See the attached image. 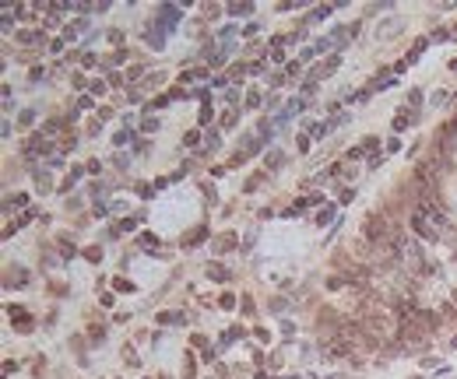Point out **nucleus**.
Instances as JSON below:
<instances>
[{
	"label": "nucleus",
	"mask_w": 457,
	"mask_h": 379,
	"mask_svg": "<svg viewBox=\"0 0 457 379\" xmlns=\"http://www.w3.org/2000/svg\"><path fill=\"white\" fill-rule=\"evenodd\" d=\"M141 130H144V133H155V130H158V119H155V116H148V119L141 123Z\"/></svg>",
	"instance_id": "6ab92c4d"
},
{
	"label": "nucleus",
	"mask_w": 457,
	"mask_h": 379,
	"mask_svg": "<svg viewBox=\"0 0 457 379\" xmlns=\"http://www.w3.org/2000/svg\"><path fill=\"white\" fill-rule=\"evenodd\" d=\"M254 4H229V14H250Z\"/></svg>",
	"instance_id": "dca6fc26"
},
{
	"label": "nucleus",
	"mask_w": 457,
	"mask_h": 379,
	"mask_svg": "<svg viewBox=\"0 0 457 379\" xmlns=\"http://www.w3.org/2000/svg\"><path fill=\"white\" fill-rule=\"evenodd\" d=\"M443 39H450V32H447V28H436V32L429 35V42H443Z\"/></svg>",
	"instance_id": "5701e85b"
},
{
	"label": "nucleus",
	"mask_w": 457,
	"mask_h": 379,
	"mask_svg": "<svg viewBox=\"0 0 457 379\" xmlns=\"http://www.w3.org/2000/svg\"><path fill=\"white\" fill-rule=\"evenodd\" d=\"M99 64V60H95V53H81V67L88 70V67H95Z\"/></svg>",
	"instance_id": "412c9836"
},
{
	"label": "nucleus",
	"mask_w": 457,
	"mask_h": 379,
	"mask_svg": "<svg viewBox=\"0 0 457 379\" xmlns=\"http://www.w3.org/2000/svg\"><path fill=\"white\" fill-rule=\"evenodd\" d=\"M257 105H260V92H250L246 95V109H257Z\"/></svg>",
	"instance_id": "4be33fe9"
},
{
	"label": "nucleus",
	"mask_w": 457,
	"mask_h": 379,
	"mask_svg": "<svg viewBox=\"0 0 457 379\" xmlns=\"http://www.w3.org/2000/svg\"><path fill=\"white\" fill-rule=\"evenodd\" d=\"M35 186L39 190H50L53 183H50V172H35Z\"/></svg>",
	"instance_id": "4468645a"
},
{
	"label": "nucleus",
	"mask_w": 457,
	"mask_h": 379,
	"mask_svg": "<svg viewBox=\"0 0 457 379\" xmlns=\"http://www.w3.org/2000/svg\"><path fill=\"white\" fill-rule=\"evenodd\" d=\"M127 56H130L127 49H116V53H113V60H109V64H123V60H127Z\"/></svg>",
	"instance_id": "c756f323"
},
{
	"label": "nucleus",
	"mask_w": 457,
	"mask_h": 379,
	"mask_svg": "<svg viewBox=\"0 0 457 379\" xmlns=\"http://www.w3.org/2000/svg\"><path fill=\"white\" fill-rule=\"evenodd\" d=\"M4 284H7V288H14V284H18V288H25V284H28V270H25V267H18V270L11 267V270H7V281H4Z\"/></svg>",
	"instance_id": "39448f33"
},
{
	"label": "nucleus",
	"mask_w": 457,
	"mask_h": 379,
	"mask_svg": "<svg viewBox=\"0 0 457 379\" xmlns=\"http://www.w3.org/2000/svg\"><path fill=\"white\" fill-rule=\"evenodd\" d=\"M137 242H141V246H144V249H158V239H155V235H141Z\"/></svg>",
	"instance_id": "a211bd4d"
},
{
	"label": "nucleus",
	"mask_w": 457,
	"mask_h": 379,
	"mask_svg": "<svg viewBox=\"0 0 457 379\" xmlns=\"http://www.w3.org/2000/svg\"><path fill=\"white\" fill-rule=\"evenodd\" d=\"M155 84H162V74H152V78L144 81V88H155Z\"/></svg>",
	"instance_id": "e433bc0d"
},
{
	"label": "nucleus",
	"mask_w": 457,
	"mask_h": 379,
	"mask_svg": "<svg viewBox=\"0 0 457 379\" xmlns=\"http://www.w3.org/2000/svg\"><path fill=\"white\" fill-rule=\"evenodd\" d=\"M218 306H222V309H232V306H236V295H229V292H225L222 298H218Z\"/></svg>",
	"instance_id": "393cba45"
},
{
	"label": "nucleus",
	"mask_w": 457,
	"mask_h": 379,
	"mask_svg": "<svg viewBox=\"0 0 457 379\" xmlns=\"http://www.w3.org/2000/svg\"><path fill=\"white\" fill-rule=\"evenodd\" d=\"M236 119H239V116H236V109H229V113L222 116V127H236Z\"/></svg>",
	"instance_id": "a878e982"
},
{
	"label": "nucleus",
	"mask_w": 457,
	"mask_h": 379,
	"mask_svg": "<svg viewBox=\"0 0 457 379\" xmlns=\"http://www.w3.org/2000/svg\"><path fill=\"white\" fill-rule=\"evenodd\" d=\"M204 235H208V229H197L194 235H186V239H183V246H197V242H201Z\"/></svg>",
	"instance_id": "ddd939ff"
},
{
	"label": "nucleus",
	"mask_w": 457,
	"mask_h": 379,
	"mask_svg": "<svg viewBox=\"0 0 457 379\" xmlns=\"http://www.w3.org/2000/svg\"><path fill=\"white\" fill-rule=\"evenodd\" d=\"M50 148H53V144H50L46 133H35V137H28V144L21 148V155H25V158H39V155H46Z\"/></svg>",
	"instance_id": "7ed1b4c3"
},
{
	"label": "nucleus",
	"mask_w": 457,
	"mask_h": 379,
	"mask_svg": "<svg viewBox=\"0 0 457 379\" xmlns=\"http://www.w3.org/2000/svg\"><path fill=\"white\" fill-rule=\"evenodd\" d=\"M42 32H18V42H39Z\"/></svg>",
	"instance_id": "f3484780"
},
{
	"label": "nucleus",
	"mask_w": 457,
	"mask_h": 379,
	"mask_svg": "<svg viewBox=\"0 0 457 379\" xmlns=\"http://www.w3.org/2000/svg\"><path fill=\"white\" fill-rule=\"evenodd\" d=\"M32 119H35V113H32V109H25V113L18 116V123H21V127H28V123H32Z\"/></svg>",
	"instance_id": "cd10ccee"
},
{
	"label": "nucleus",
	"mask_w": 457,
	"mask_h": 379,
	"mask_svg": "<svg viewBox=\"0 0 457 379\" xmlns=\"http://www.w3.org/2000/svg\"><path fill=\"white\" fill-rule=\"evenodd\" d=\"M450 70H457V60H450Z\"/></svg>",
	"instance_id": "4c0bfd02"
},
{
	"label": "nucleus",
	"mask_w": 457,
	"mask_h": 379,
	"mask_svg": "<svg viewBox=\"0 0 457 379\" xmlns=\"http://www.w3.org/2000/svg\"><path fill=\"white\" fill-rule=\"evenodd\" d=\"M338 64H341V56H331V60H323V64H317L313 70H309V81H306V84H313L317 78H327V74H334Z\"/></svg>",
	"instance_id": "20e7f679"
},
{
	"label": "nucleus",
	"mask_w": 457,
	"mask_h": 379,
	"mask_svg": "<svg viewBox=\"0 0 457 379\" xmlns=\"http://www.w3.org/2000/svg\"><path fill=\"white\" fill-rule=\"evenodd\" d=\"M166 105H169V95H158V99L152 102V109H166Z\"/></svg>",
	"instance_id": "2f4dec72"
},
{
	"label": "nucleus",
	"mask_w": 457,
	"mask_h": 379,
	"mask_svg": "<svg viewBox=\"0 0 457 379\" xmlns=\"http://www.w3.org/2000/svg\"><path fill=\"white\" fill-rule=\"evenodd\" d=\"M14 330L28 333V330H32V320H28V316H18V320H14Z\"/></svg>",
	"instance_id": "2eb2a0df"
},
{
	"label": "nucleus",
	"mask_w": 457,
	"mask_h": 379,
	"mask_svg": "<svg viewBox=\"0 0 457 379\" xmlns=\"http://www.w3.org/2000/svg\"><path fill=\"white\" fill-rule=\"evenodd\" d=\"M397 32H401V21H397V18L387 21V25H380V39H394Z\"/></svg>",
	"instance_id": "0eeeda50"
},
{
	"label": "nucleus",
	"mask_w": 457,
	"mask_h": 379,
	"mask_svg": "<svg viewBox=\"0 0 457 379\" xmlns=\"http://www.w3.org/2000/svg\"><path fill=\"white\" fill-rule=\"evenodd\" d=\"M454 35H457V28H454Z\"/></svg>",
	"instance_id": "58836bf2"
},
{
	"label": "nucleus",
	"mask_w": 457,
	"mask_h": 379,
	"mask_svg": "<svg viewBox=\"0 0 457 379\" xmlns=\"http://www.w3.org/2000/svg\"><path fill=\"white\" fill-rule=\"evenodd\" d=\"M208 278L211 281H229V270L222 264H208Z\"/></svg>",
	"instance_id": "6e6552de"
},
{
	"label": "nucleus",
	"mask_w": 457,
	"mask_h": 379,
	"mask_svg": "<svg viewBox=\"0 0 457 379\" xmlns=\"http://www.w3.org/2000/svg\"><path fill=\"white\" fill-rule=\"evenodd\" d=\"M264 162H268V169H271V165H282V151H268V158H264Z\"/></svg>",
	"instance_id": "aec40b11"
},
{
	"label": "nucleus",
	"mask_w": 457,
	"mask_h": 379,
	"mask_svg": "<svg viewBox=\"0 0 457 379\" xmlns=\"http://www.w3.org/2000/svg\"><path fill=\"white\" fill-rule=\"evenodd\" d=\"M390 235H394V229L387 225V218H383V214H366L362 239L370 242L373 249H376V246H387V242H390Z\"/></svg>",
	"instance_id": "f257e3e1"
},
{
	"label": "nucleus",
	"mask_w": 457,
	"mask_h": 379,
	"mask_svg": "<svg viewBox=\"0 0 457 379\" xmlns=\"http://www.w3.org/2000/svg\"><path fill=\"white\" fill-rule=\"evenodd\" d=\"M327 221H331V207H327V211H320V214H317V225H327Z\"/></svg>",
	"instance_id": "c9c22d12"
},
{
	"label": "nucleus",
	"mask_w": 457,
	"mask_h": 379,
	"mask_svg": "<svg viewBox=\"0 0 457 379\" xmlns=\"http://www.w3.org/2000/svg\"><path fill=\"white\" fill-rule=\"evenodd\" d=\"M422 102V92H415V88H411V92H408V105H419Z\"/></svg>",
	"instance_id": "72a5a7b5"
},
{
	"label": "nucleus",
	"mask_w": 457,
	"mask_h": 379,
	"mask_svg": "<svg viewBox=\"0 0 457 379\" xmlns=\"http://www.w3.org/2000/svg\"><path fill=\"white\" fill-rule=\"evenodd\" d=\"M28 78H32V81H42V78H46V70H42V67H32V74H28Z\"/></svg>",
	"instance_id": "f704fd0d"
},
{
	"label": "nucleus",
	"mask_w": 457,
	"mask_h": 379,
	"mask_svg": "<svg viewBox=\"0 0 457 379\" xmlns=\"http://www.w3.org/2000/svg\"><path fill=\"white\" fill-rule=\"evenodd\" d=\"M141 74H144V67H130V70H127V81H137Z\"/></svg>",
	"instance_id": "7c9ffc66"
},
{
	"label": "nucleus",
	"mask_w": 457,
	"mask_h": 379,
	"mask_svg": "<svg viewBox=\"0 0 457 379\" xmlns=\"http://www.w3.org/2000/svg\"><path fill=\"white\" fill-rule=\"evenodd\" d=\"M362 151H366V155H373V151L380 148V137H373V133H370V137H362V144H359Z\"/></svg>",
	"instance_id": "9d476101"
},
{
	"label": "nucleus",
	"mask_w": 457,
	"mask_h": 379,
	"mask_svg": "<svg viewBox=\"0 0 457 379\" xmlns=\"http://www.w3.org/2000/svg\"><path fill=\"white\" fill-rule=\"evenodd\" d=\"M197 141H201L197 130H186V133H183V148H197Z\"/></svg>",
	"instance_id": "f8f14e48"
},
{
	"label": "nucleus",
	"mask_w": 457,
	"mask_h": 379,
	"mask_svg": "<svg viewBox=\"0 0 457 379\" xmlns=\"http://www.w3.org/2000/svg\"><path fill=\"white\" fill-rule=\"evenodd\" d=\"M348 158L359 162V158H366V151H362V148H348Z\"/></svg>",
	"instance_id": "c85d7f7f"
},
{
	"label": "nucleus",
	"mask_w": 457,
	"mask_h": 379,
	"mask_svg": "<svg viewBox=\"0 0 457 379\" xmlns=\"http://www.w3.org/2000/svg\"><path fill=\"white\" fill-rule=\"evenodd\" d=\"M408 225H411V229H415V235L425 239V242H436V239H440V232L433 229V221L422 218V214H415V211H411V221H408Z\"/></svg>",
	"instance_id": "f03ea898"
},
{
	"label": "nucleus",
	"mask_w": 457,
	"mask_h": 379,
	"mask_svg": "<svg viewBox=\"0 0 457 379\" xmlns=\"http://www.w3.org/2000/svg\"><path fill=\"white\" fill-rule=\"evenodd\" d=\"M232 246H236V235L232 232H225V235L215 239V249H232Z\"/></svg>",
	"instance_id": "1a4fd4ad"
},
{
	"label": "nucleus",
	"mask_w": 457,
	"mask_h": 379,
	"mask_svg": "<svg viewBox=\"0 0 457 379\" xmlns=\"http://www.w3.org/2000/svg\"><path fill=\"white\" fill-rule=\"evenodd\" d=\"M116 292H134V284H130L127 278H116Z\"/></svg>",
	"instance_id": "bb28decb"
},
{
	"label": "nucleus",
	"mask_w": 457,
	"mask_h": 379,
	"mask_svg": "<svg viewBox=\"0 0 457 379\" xmlns=\"http://www.w3.org/2000/svg\"><path fill=\"white\" fill-rule=\"evenodd\" d=\"M85 256H88L92 264H99V260H102V249H99V246H92V249H85Z\"/></svg>",
	"instance_id": "b1692460"
},
{
	"label": "nucleus",
	"mask_w": 457,
	"mask_h": 379,
	"mask_svg": "<svg viewBox=\"0 0 457 379\" xmlns=\"http://www.w3.org/2000/svg\"><path fill=\"white\" fill-rule=\"evenodd\" d=\"M411 119H415V116H408V113L401 109V116H394V130H405V127L411 123Z\"/></svg>",
	"instance_id": "9b49d317"
},
{
	"label": "nucleus",
	"mask_w": 457,
	"mask_h": 379,
	"mask_svg": "<svg viewBox=\"0 0 457 379\" xmlns=\"http://www.w3.org/2000/svg\"><path fill=\"white\" fill-rule=\"evenodd\" d=\"M208 144H211V148H218V144H222V133L211 130V133H208Z\"/></svg>",
	"instance_id": "473e14b6"
},
{
	"label": "nucleus",
	"mask_w": 457,
	"mask_h": 379,
	"mask_svg": "<svg viewBox=\"0 0 457 379\" xmlns=\"http://www.w3.org/2000/svg\"><path fill=\"white\" fill-rule=\"evenodd\" d=\"M436 316H440V323H454V320H457V313H454V302H443V306L436 309Z\"/></svg>",
	"instance_id": "423d86ee"
}]
</instances>
